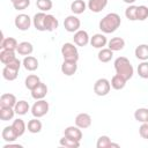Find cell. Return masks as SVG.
I'll return each instance as SVG.
<instances>
[{"instance_id": "obj_1", "label": "cell", "mask_w": 148, "mask_h": 148, "mask_svg": "<svg viewBox=\"0 0 148 148\" xmlns=\"http://www.w3.org/2000/svg\"><path fill=\"white\" fill-rule=\"evenodd\" d=\"M121 24V18L117 13L106 14L98 24V28L103 34H112L114 32Z\"/></svg>"}, {"instance_id": "obj_2", "label": "cell", "mask_w": 148, "mask_h": 148, "mask_svg": "<svg viewBox=\"0 0 148 148\" xmlns=\"http://www.w3.org/2000/svg\"><path fill=\"white\" fill-rule=\"evenodd\" d=\"M113 66H114L116 74H119L126 81H128L130 79H132V76L134 74V68H133L131 61L126 57H118L114 60Z\"/></svg>"}, {"instance_id": "obj_3", "label": "cell", "mask_w": 148, "mask_h": 148, "mask_svg": "<svg viewBox=\"0 0 148 148\" xmlns=\"http://www.w3.org/2000/svg\"><path fill=\"white\" fill-rule=\"evenodd\" d=\"M61 54L64 60L68 61H76L79 60V51L77 47L73 43H65L61 46Z\"/></svg>"}, {"instance_id": "obj_4", "label": "cell", "mask_w": 148, "mask_h": 148, "mask_svg": "<svg viewBox=\"0 0 148 148\" xmlns=\"http://www.w3.org/2000/svg\"><path fill=\"white\" fill-rule=\"evenodd\" d=\"M49 103L43 98V99H36L34 105L31 106V113L36 118H42L49 112Z\"/></svg>"}, {"instance_id": "obj_5", "label": "cell", "mask_w": 148, "mask_h": 148, "mask_svg": "<svg viewBox=\"0 0 148 148\" xmlns=\"http://www.w3.org/2000/svg\"><path fill=\"white\" fill-rule=\"evenodd\" d=\"M110 89H111V83L105 77H101L96 80L94 84V92L97 96H106L110 92Z\"/></svg>"}, {"instance_id": "obj_6", "label": "cell", "mask_w": 148, "mask_h": 148, "mask_svg": "<svg viewBox=\"0 0 148 148\" xmlns=\"http://www.w3.org/2000/svg\"><path fill=\"white\" fill-rule=\"evenodd\" d=\"M31 23H32V20H31V17H30L29 15H27V14H18V15H16V17H15V20H14L15 27H16L18 30H21V31H27V30H29Z\"/></svg>"}, {"instance_id": "obj_7", "label": "cell", "mask_w": 148, "mask_h": 148, "mask_svg": "<svg viewBox=\"0 0 148 148\" xmlns=\"http://www.w3.org/2000/svg\"><path fill=\"white\" fill-rule=\"evenodd\" d=\"M64 27H65V30L68 31V32H76L77 30H80V27H81V21L77 16L75 15H69L65 18L64 21Z\"/></svg>"}, {"instance_id": "obj_8", "label": "cell", "mask_w": 148, "mask_h": 148, "mask_svg": "<svg viewBox=\"0 0 148 148\" xmlns=\"http://www.w3.org/2000/svg\"><path fill=\"white\" fill-rule=\"evenodd\" d=\"M73 40L77 46H86L88 43H90V37L86 30H77L76 32H74Z\"/></svg>"}, {"instance_id": "obj_9", "label": "cell", "mask_w": 148, "mask_h": 148, "mask_svg": "<svg viewBox=\"0 0 148 148\" xmlns=\"http://www.w3.org/2000/svg\"><path fill=\"white\" fill-rule=\"evenodd\" d=\"M75 125L77 127H80L81 130H86V128L90 127V125H91V117H90V114H88L86 112L79 113L75 117Z\"/></svg>"}, {"instance_id": "obj_10", "label": "cell", "mask_w": 148, "mask_h": 148, "mask_svg": "<svg viewBox=\"0 0 148 148\" xmlns=\"http://www.w3.org/2000/svg\"><path fill=\"white\" fill-rule=\"evenodd\" d=\"M45 17H46L45 12H39V13H36L34 15L32 24L36 28V30H38V31H46L45 30Z\"/></svg>"}, {"instance_id": "obj_11", "label": "cell", "mask_w": 148, "mask_h": 148, "mask_svg": "<svg viewBox=\"0 0 148 148\" xmlns=\"http://www.w3.org/2000/svg\"><path fill=\"white\" fill-rule=\"evenodd\" d=\"M108 44V39L104 34H95L90 37V45L95 49H103Z\"/></svg>"}, {"instance_id": "obj_12", "label": "cell", "mask_w": 148, "mask_h": 148, "mask_svg": "<svg viewBox=\"0 0 148 148\" xmlns=\"http://www.w3.org/2000/svg\"><path fill=\"white\" fill-rule=\"evenodd\" d=\"M16 103H17V99H16L15 95H13L10 92L2 94L0 97V106L1 108H14Z\"/></svg>"}, {"instance_id": "obj_13", "label": "cell", "mask_w": 148, "mask_h": 148, "mask_svg": "<svg viewBox=\"0 0 148 148\" xmlns=\"http://www.w3.org/2000/svg\"><path fill=\"white\" fill-rule=\"evenodd\" d=\"M77 71V62L76 61H68V60H64L62 65H61V72L62 74H65L66 76H72L76 73Z\"/></svg>"}, {"instance_id": "obj_14", "label": "cell", "mask_w": 148, "mask_h": 148, "mask_svg": "<svg viewBox=\"0 0 148 148\" xmlns=\"http://www.w3.org/2000/svg\"><path fill=\"white\" fill-rule=\"evenodd\" d=\"M47 95V86L44 82H39V84L31 90V97L34 99H43Z\"/></svg>"}, {"instance_id": "obj_15", "label": "cell", "mask_w": 148, "mask_h": 148, "mask_svg": "<svg viewBox=\"0 0 148 148\" xmlns=\"http://www.w3.org/2000/svg\"><path fill=\"white\" fill-rule=\"evenodd\" d=\"M64 135H66V136H68V138H71V139L81 141V139H82V131H81V128L77 127L76 125H75V126H68V127L65 128Z\"/></svg>"}, {"instance_id": "obj_16", "label": "cell", "mask_w": 148, "mask_h": 148, "mask_svg": "<svg viewBox=\"0 0 148 148\" xmlns=\"http://www.w3.org/2000/svg\"><path fill=\"white\" fill-rule=\"evenodd\" d=\"M106 5L108 0H89L87 6L92 13H99L106 7Z\"/></svg>"}, {"instance_id": "obj_17", "label": "cell", "mask_w": 148, "mask_h": 148, "mask_svg": "<svg viewBox=\"0 0 148 148\" xmlns=\"http://www.w3.org/2000/svg\"><path fill=\"white\" fill-rule=\"evenodd\" d=\"M22 65L27 71L34 72L38 68V60H37V58H35L32 56H25L22 61Z\"/></svg>"}, {"instance_id": "obj_18", "label": "cell", "mask_w": 148, "mask_h": 148, "mask_svg": "<svg viewBox=\"0 0 148 148\" xmlns=\"http://www.w3.org/2000/svg\"><path fill=\"white\" fill-rule=\"evenodd\" d=\"M1 136H2V140H5L6 142H14L18 136L16 135L13 126H6L3 127L2 132H1Z\"/></svg>"}, {"instance_id": "obj_19", "label": "cell", "mask_w": 148, "mask_h": 148, "mask_svg": "<svg viewBox=\"0 0 148 148\" xmlns=\"http://www.w3.org/2000/svg\"><path fill=\"white\" fill-rule=\"evenodd\" d=\"M17 40L14 38V37H6V38H2L1 39V44H0V47L1 50H12V51H16L17 49Z\"/></svg>"}, {"instance_id": "obj_20", "label": "cell", "mask_w": 148, "mask_h": 148, "mask_svg": "<svg viewBox=\"0 0 148 148\" xmlns=\"http://www.w3.org/2000/svg\"><path fill=\"white\" fill-rule=\"evenodd\" d=\"M59 27V21L54 15L46 14L45 17V30L46 31H54Z\"/></svg>"}, {"instance_id": "obj_21", "label": "cell", "mask_w": 148, "mask_h": 148, "mask_svg": "<svg viewBox=\"0 0 148 148\" xmlns=\"http://www.w3.org/2000/svg\"><path fill=\"white\" fill-rule=\"evenodd\" d=\"M124 46H125V40L121 37H113L108 42V47L113 52L123 50Z\"/></svg>"}, {"instance_id": "obj_22", "label": "cell", "mask_w": 148, "mask_h": 148, "mask_svg": "<svg viewBox=\"0 0 148 148\" xmlns=\"http://www.w3.org/2000/svg\"><path fill=\"white\" fill-rule=\"evenodd\" d=\"M16 52L20 56H30L34 52V46L30 42H21L17 45Z\"/></svg>"}, {"instance_id": "obj_23", "label": "cell", "mask_w": 148, "mask_h": 148, "mask_svg": "<svg viewBox=\"0 0 148 148\" xmlns=\"http://www.w3.org/2000/svg\"><path fill=\"white\" fill-rule=\"evenodd\" d=\"M42 127H43V124L42 121L39 120V118H32L28 121V125H27V128L30 133L32 134H36V133H39L42 131Z\"/></svg>"}, {"instance_id": "obj_24", "label": "cell", "mask_w": 148, "mask_h": 148, "mask_svg": "<svg viewBox=\"0 0 148 148\" xmlns=\"http://www.w3.org/2000/svg\"><path fill=\"white\" fill-rule=\"evenodd\" d=\"M134 54L141 61L148 60V45L147 44H140V45H138L135 47V50H134Z\"/></svg>"}, {"instance_id": "obj_25", "label": "cell", "mask_w": 148, "mask_h": 148, "mask_svg": "<svg viewBox=\"0 0 148 148\" xmlns=\"http://www.w3.org/2000/svg\"><path fill=\"white\" fill-rule=\"evenodd\" d=\"M14 110H15V113L18 114V116H24L28 113V111L30 110V105L27 101L24 99H21V101H17V103L15 104L14 106Z\"/></svg>"}, {"instance_id": "obj_26", "label": "cell", "mask_w": 148, "mask_h": 148, "mask_svg": "<svg viewBox=\"0 0 148 148\" xmlns=\"http://www.w3.org/2000/svg\"><path fill=\"white\" fill-rule=\"evenodd\" d=\"M86 8H87V3L83 0H74L71 3V10L73 12L74 15H80L84 13Z\"/></svg>"}, {"instance_id": "obj_27", "label": "cell", "mask_w": 148, "mask_h": 148, "mask_svg": "<svg viewBox=\"0 0 148 148\" xmlns=\"http://www.w3.org/2000/svg\"><path fill=\"white\" fill-rule=\"evenodd\" d=\"M126 82H127V81H126L123 76H120L119 74H116V75L112 76L110 83H111V87H112L114 90H121V89L125 88Z\"/></svg>"}, {"instance_id": "obj_28", "label": "cell", "mask_w": 148, "mask_h": 148, "mask_svg": "<svg viewBox=\"0 0 148 148\" xmlns=\"http://www.w3.org/2000/svg\"><path fill=\"white\" fill-rule=\"evenodd\" d=\"M12 126H13V128H14V131H15V133H16V135H17L18 138L22 136V135L24 134L25 130H27V125H25V123L23 121V119H21V118L15 119V120L13 121Z\"/></svg>"}, {"instance_id": "obj_29", "label": "cell", "mask_w": 148, "mask_h": 148, "mask_svg": "<svg viewBox=\"0 0 148 148\" xmlns=\"http://www.w3.org/2000/svg\"><path fill=\"white\" fill-rule=\"evenodd\" d=\"M112 57H113V51L110 50L109 47L101 49L99 52H98V54H97V58H98V60L101 62H109L112 59Z\"/></svg>"}, {"instance_id": "obj_30", "label": "cell", "mask_w": 148, "mask_h": 148, "mask_svg": "<svg viewBox=\"0 0 148 148\" xmlns=\"http://www.w3.org/2000/svg\"><path fill=\"white\" fill-rule=\"evenodd\" d=\"M39 82H40L39 76H37V75H35V74H30V75H28V76L25 77L24 84H25V88L31 91L34 88H36V87L39 84Z\"/></svg>"}, {"instance_id": "obj_31", "label": "cell", "mask_w": 148, "mask_h": 148, "mask_svg": "<svg viewBox=\"0 0 148 148\" xmlns=\"http://www.w3.org/2000/svg\"><path fill=\"white\" fill-rule=\"evenodd\" d=\"M17 75H18V71L17 69L10 68L8 66H5L2 68V76L7 81H14V80H16Z\"/></svg>"}, {"instance_id": "obj_32", "label": "cell", "mask_w": 148, "mask_h": 148, "mask_svg": "<svg viewBox=\"0 0 148 148\" xmlns=\"http://www.w3.org/2000/svg\"><path fill=\"white\" fill-rule=\"evenodd\" d=\"M15 110L14 108H1L0 106V119L2 121H8L12 120L15 116Z\"/></svg>"}, {"instance_id": "obj_33", "label": "cell", "mask_w": 148, "mask_h": 148, "mask_svg": "<svg viewBox=\"0 0 148 148\" xmlns=\"http://www.w3.org/2000/svg\"><path fill=\"white\" fill-rule=\"evenodd\" d=\"M134 118L139 123H148V109L147 108H139L134 112Z\"/></svg>"}, {"instance_id": "obj_34", "label": "cell", "mask_w": 148, "mask_h": 148, "mask_svg": "<svg viewBox=\"0 0 148 148\" xmlns=\"http://www.w3.org/2000/svg\"><path fill=\"white\" fill-rule=\"evenodd\" d=\"M15 58H16L15 51H12V50H1V52H0V61L3 65H7L8 62H10L12 60H14Z\"/></svg>"}, {"instance_id": "obj_35", "label": "cell", "mask_w": 148, "mask_h": 148, "mask_svg": "<svg viewBox=\"0 0 148 148\" xmlns=\"http://www.w3.org/2000/svg\"><path fill=\"white\" fill-rule=\"evenodd\" d=\"M59 143H60V146L66 147V148H79L80 147V141L74 140V139H71V138H68L66 135H64L60 139Z\"/></svg>"}, {"instance_id": "obj_36", "label": "cell", "mask_w": 148, "mask_h": 148, "mask_svg": "<svg viewBox=\"0 0 148 148\" xmlns=\"http://www.w3.org/2000/svg\"><path fill=\"white\" fill-rule=\"evenodd\" d=\"M36 6L38 9H40V12H47L50 9H52V0H36Z\"/></svg>"}, {"instance_id": "obj_37", "label": "cell", "mask_w": 148, "mask_h": 148, "mask_svg": "<svg viewBox=\"0 0 148 148\" xmlns=\"http://www.w3.org/2000/svg\"><path fill=\"white\" fill-rule=\"evenodd\" d=\"M138 74L141 79H148V61H141L138 65Z\"/></svg>"}, {"instance_id": "obj_38", "label": "cell", "mask_w": 148, "mask_h": 148, "mask_svg": "<svg viewBox=\"0 0 148 148\" xmlns=\"http://www.w3.org/2000/svg\"><path fill=\"white\" fill-rule=\"evenodd\" d=\"M136 10H138V6L130 5L125 9V16H126V18H128L130 21H136Z\"/></svg>"}, {"instance_id": "obj_39", "label": "cell", "mask_w": 148, "mask_h": 148, "mask_svg": "<svg viewBox=\"0 0 148 148\" xmlns=\"http://www.w3.org/2000/svg\"><path fill=\"white\" fill-rule=\"evenodd\" d=\"M148 18V7L145 5L138 6V10H136V20L139 21H145Z\"/></svg>"}, {"instance_id": "obj_40", "label": "cell", "mask_w": 148, "mask_h": 148, "mask_svg": "<svg viewBox=\"0 0 148 148\" xmlns=\"http://www.w3.org/2000/svg\"><path fill=\"white\" fill-rule=\"evenodd\" d=\"M111 140L108 135H101L98 139H97V142H96V147L97 148H109L111 146Z\"/></svg>"}, {"instance_id": "obj_41", "label": "cell", "mask_w": 148, "mask_h": 148, "mask_svg": "<svg viewBox=\"0 0 148 148\" xmlns=\"http://www.w3.org/2000/svg\"><path fill=\"white\" fill-rule=\"evenodd\" d=\"M30 5V0H16L15 2H13V7L16 10H24L25 8H28Z\"/></svg>"}, {"instance_id": "obj_42", "label": "cell", "mask_w": 148, "mask_h": 148, "mask_svg": "<svg viewBox=\"0 0 148 148\" xmlns=\"http://www.w3.org/2000/svg\"><path fill=\"white\" fill-rule=\"evenodd\" d=\"M139 134L141 138L148 140V123H142L139 128Z\"/></svg>"}, {"instance_id": "obj_43", "label": "cell", "mask_w": 148, "mask_h": 148, "mask_svg": "<svg viewBox=\"0 0 148 148\" xmlns=\"http://www.w3.org/2000/svg\"><path fill=\"white\" fill-rule=\"evenodd\" d=\"M5 66H8V67H10V68H14V69L20 71V68H21V61H20L17 58H15L14 60H12L10 62H8V64L5 65Z\"/></svg>"}, {"instance_id": "obj_44", "label": "cell", "mask_w": 148, "mask_h": 148, "mask_svg": "<svg viewBox=\"0 0 148 148\" xmlns=\"http://www.w3.org/2000/svg\"><path fill=\"white\" fill-rule=\"evenodd\" d=\"M123 1H124V2H126V3H128V5H133L136 0H123Z\"/></svg>"}, {"instance_id": "obj_45", "label": "cell", "mask_w": 148, "mask_h": 148, "mask_svg": "<svg viewBox=\"0 0 148 148\" xmlns=\"http://www.w3.org/2000/svg\"><path fill=\"white\" fill-rule=\"evenodd\" d=\"M15 1H16V0H10V2H12V3H13V2H15Z\"/></svg>"}]
</instances>
